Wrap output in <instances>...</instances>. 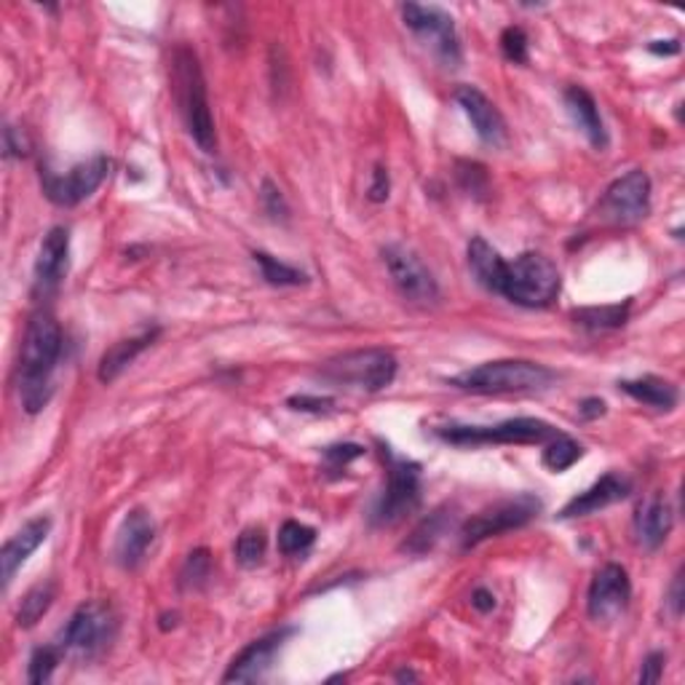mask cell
<instances>
[{
  "instance_id": "obj_44",
  "label": "cell",
  "mask_w": 685,
  "mask_h": 685,
  "mask_svg": "<svg viewBox=\"0 0 685 685\" xmlns=\"http://www.w3.org/2000/svg\"><path fill=\"white\" fill-rule=\"evenodd\" d=\"M670 608H672V616L683 614V573H677L670 586Z\"/></svg>"
},
{
  "instance_id": "obj_4",
  "label": "cell",
  "mask_w": 685,
  "mask_h": 685,
  "mask_svg": "<svg viewBox=\"0 0 685 685\" xmlns=\"http://www.w3.org/2000/svg\"><path fill=\"white\" fill-rule=\"evenodd\" d=\"M560 271L541 252H523L514 258V263H506L499 295L509 302L523 308H544L560 295Z\"/></svg>"
},
{
  "instance_id": "obj_19",
  "label": "cell",
  "mask_w": 685,
  "mask_h": 685,
  "mask_svg": "<svg viewBox=\"0 0 685 685\" xmlns=\"http://www.w3.org/2000/svg\"><path fill=\"white\" fill-rule=\"evenodd\" d=\"M48 533H52V520L48 517H33L30 523H24L9 541L0 549V571H3V586L9 590L11 581L24 562L30 560L35 549L46 541Z\"/></svg>"
},
{
  "instance_id": "obj_9",
  "label": "cell",
  "mask_w": 685,
  "mask_h": 685,
  "mask_svg": "<svg viewBox=\"0 0 685 685\" xmlns=\"http://www.w3.org/2000/svg\"><path fill=\"white\" fill-rule=\"evenodd\" d=\"M115 618L105 603H83L70 616L68 627L59 635L57 648L62 653H78V657H94L113 638Z\"/></svg>"
},
{
  "instance_id": "obj_41",
  "label": "cell",
  "mask_w": 685,
  "mask_h": 685,
  "mask_svg": "<svg viewBox=\"0 0 685 685\" xmlns=\"http://www.w3.org/2000/svg\"><path fill=\"white\" fill-rule=\"evenodd\" d=\"M664 664H666V657L662 651H653L648 653V659L642 662V670H640V683H659L662 681V672H664Z\"/></svg>"
},
{
  "instance_id": "obj_39",
  "label": "cell",
  "mask_w": 685,
  "mask_h": 685,
  "mask_svg": "<svg viewBox=\"0 0 685 685\" xmlns=\"http://www.w3.org/2000/svg\"><path fill=\"white\" fill-rule=\"evenodd\" d=\"M362 456H365V447L362 445H335V447H327L324 450V458L330 460L335 469H341V466L351 464V460H356Z\"/></svg>"
},
{
  "instance_id": "obj_31",
  "label": "cell",
  "mask_w": 685,
  "mask_h": 685,
  "mask_svg": "<svg viewBox=\"0 0 685 685\" xmlns=\"http://www.w3.org/2000/svg\"><path fill=\"white\" fill-rule=\"evenodd\" d=\"M265 549H269V538H265L263 527H247L236 538V560L241 568H258L263 562Z\"/></svg>"
},
{
  "instance_id": "obj_36",
  "label": "cell",
  "mask_w": 685,
  "mask_h": 685,
  "mask_svg": "<svg viewBox=\"0 0 685 685\" xmlns=\"http://www.w3.org/2000/svg\"><path fill=\"white\" fill-rule=\"evenodd\" d=\"M501 52L509 62L527 65V35L523 27H506L501 33Z\"/></svg>"
},
{
  "instance_id": "obj_40",
  "label": "cell",
  "mask_w": 685,
  "mask_h": 685,
  "mask_svg": "<svg viewBox=\"0 0 685 685\" xmlns=\"http://www.w3.org/2000/svg\"><path fill=\"white\" fill-rule=\"evenodd\" d=\"M287 404L293 410H302V412H330L332 404H335V399L330 397H289Z\"/></svg>"
},
{
  "instance_id": "obj_3",
  "label": "cell",
  "mask_w": 685,
  "mask_h": 685,
  "mask_svg": "<svg viewBox=\"0 0 685 685\" xmlns=\"http://www.w3.org/2000/svg\"><path fill=\"white\" fill-rule=\"evenodd\" d=\"M551 380H555V373L538 362L501 359L466 369L453 378V386L471 393H525L547 389Z\"/></svg>"
},
{
  "instance_id": "obj_45",
  "label": "cell",
  "mask_w": 685,
  "mask_h": 685,
  "mask_svg": "<svg viewBox=\"0 0 685 685\" xmlns=\"http://www.w3.org/2000/svg\"><path fill=\"white\" fill-rule=\"evenodd\" d=\"M579 412H581V418H586V421H594V418H600V415H605V402L603 399H584V402L579 404Z\"/></svg>"
},
{
  "instance_id": "obj_14",
  "label": "cell",
  "mask_w": 685,
  "mask_h": 685,
  "mask_svg": "<svg viewBox=\"0 0 685 685\" xmlns=\"http://www.w3.org/2000/svg\"><path fill=\"white\" fill-rule=\"evenodd\" d=\"M629 597H632V584H629L627 571L610 562V566L600 568L592 579L590 594H586V610H590L592 621L610 624L627 610Z\"/></svg>"
},
{
  "instance_id": "obj_1",
  "label": "cell",
  "mask_w": 685,
  "mask_h": 685,
  "mask_svg": "<svg viewBox=\"0 0 685 685\" xmlns=\"http://www.w3.org/2000/svg\"><path fill=\"white\" fill-rule=\"evenodd\" d=\"M62 356V330L59 321L48 311H35L24 330L20 349V367H16V384H20L22 408L35 415L48 404L54 391V369Z\"/></svg>"
},
{
  "instance_id": "obj_34",
  "label": "cell",
  "mask_w": 685,
  "mask_h": 685,
  "mask_svg": "<svg viewBox=\"0 0 685 685\" xmlns=\"http://www.w3.org/2000/svg\"><path fill=\"white\" fill-rule=\"evenodd\" d=\"M456 180H458L460 191L469 193V196H475V198L488 196L490 183H488V172H484L482 163L458 161L456 163Z\"/></svg>"
},
{
  "instance_id": "obj_27",
  "label": "cell",
  "mask_w": 685,
  "mask_h": 685,
  "mask_svg": "<svg viewBox=\"0 0 685 685\" xmlns=\"http://www.w3.org/2000/svg\"><path fill=\"white\" fill-rule=\"evenodd\" d=\"M447 527H450V520H447V512L439 509V512L429 514V517L412 530V536L404 541L402 549L410 551V555H426V551H432L436 547V541L445 536Z\"/></svg>"
},
{
  "instance_id": "obj_22",
  "label": "cell",
  "mask_w": 685,
  "mask_h": 685,
  "mask_svg": "<svg viewBox=\"0 0 685 685\" xmlns=\"http://www.w3.org/2000/svg\"><path fill=\"white\" fill-rule=\"evenodd\" d=\"M566 107H568V113H571L573 124L579 126L581 135L590 139L592 148H597V150L608 148V132H605L603 115H600L597 102H594V96L586 92V89H581V87L568 89Z\"/></svg>"
},
{
  "instance_id": "obj_7",
  "label": "cell",
  "mask_w": 685,
  "mask_h": 685,
  "mask_svg": "<svg viewBox=\"0 0 685 685\" xmlns=\"http://www.w3.org/2000/svg\"><path fill=\"white\" fill-rule=\"evenodd\" d=\"M384 458L389 482H386L384 495H380L378 506H375L373 523L380 527H391L402 523L421 503V466L415 460L393 456L389 447H384Z\"/></svg>"
},
{
  "instance_id": "obj_42",
  "label": "cell",
  "mask_w": 685,
  "mask_h": 685,
  "mask_svg": "<svg viewBox=\"0 0 685 685\" xmlns=\"http://www.w3.org/2000/svg\"><path fill=\"white\" fill-rule=\"evenodd\" d=\"M27 137L14 126H5V159H22V156H27Z\"/></svg>"
},
{
  "instance_id": "obj_28",
  "label": "cell",
  "mask_w": 685,
  "mask_h": 685,
  "mask_svg": "<svg viewBox=\"0 0 685 685\" xmlns=\"http://www.w3.org/2000/svg\"><path fill=\"white\" fill-rule=\"evenodd\" d=\"M581 456H584V447H581L579 442L571 439V436H566V434H557L549 439V445H547V450H544L541 460H544V466H547V469L560 475V471L571 469V466Z\"/></svg>"
},
{
  "instance_id": "obj_18",
  "label": "cell",
  "mask_w": 685,
  "mask_h": 685,
  "mask_svg": "<svg viewBox=\"0 0 685 685\" xmlns=\"http://www.w3.org/2000/svg\"><path fill=\"white\" fill-rule=\"evenodd\" d=\"M456 102L464 107V113L469 115L471 126H475L477 137L482 139L484 145H493V148H501L506 142V121L495 102H490L477 87H458L456 89Z\"/></svg>"
},
{
  "instance_id": "obj_43",
  "label": "cell",
  "mask_w": 685,
  "mask_h": 685,
  "mask_svg": "<svg viewBox=\"0 0 685 685\" xmlns=\"http://www.w3.org/2000/svg\"><path fill=\"white\" fill-rule=\"evenodd\" d=\"M471 605H475L480 614H490V610L495 608V594L490 590H475V594H471Z\"/></svg>"
},
{
  "instance_id": "obj_8",
  "label": "cell",
  "mask_w": 685,
  "mask_h": 685,
  "mask_svg": "<svg viewBox=\"0 0 685 685\" xmlns=\"http://www.w3.org/2000/svg\"><path fill=\"white\" fill-rule=\"evenodd\" d=\"M538 512H541V501L527 493L517 495V499L493 503L490 509L466 520L464 527H460V547L471 549L477 544L488 541V538L501 536V533L525 527Z\"/></svg>"
},
{
  "instance_id": "obj_30",
  "label": "cell",
  "mask_w": 685,
  "mask_h": 685,
  "mask_svg": "<svg viewBox=\"0 0 685 685\" xmlns=\"http://www.w3.org/2000/svg\"><path fill=\"white\" fill-rule=\"evenodd\" d=\"M629 317V300L621 306H603V308H581L573 313L575 324L586 327V330H610V327H621Z\"/></svg>"
},
{
  "instance_id": "obj_37",
  "label": "cell",
  "mask_w": 685,
  "mask_h": 685,
  "mask_svg": "<svg viewBox=\"0 0 685 685\" xmlns=\"http://www.w3.org/2000/svg\"><path fill=\"white\" fill-rule=\"evenodd\" d=\"M260 202H263V209L269 212L274 220H287L289 215V206L287 202H284L282 191L271 183V180H263V185H260Z\"/></svg>"
},
{
  "instance_id": "obj_21",
  "label": "cell",
  "mask_w": 685,
  "mask_h": 685,
  "mask_svg": "<svg viewBox=\"0 0 685 685\" xmlns=\"http://www.w3.org/2000/svg\"><path fill=\"white\" fill-rule=\"evenodd\" d=\"M672 525H675V514H672V506L662 495H651V499L642 501L638 514H635V536H638L640 547L648 551L662 547L672 533Z\"/></svg>"
},
{
  "instance_id": "obj_5",
  "label": "cell",
  "mask_w": 685,
  "mask_h": 685,
  "mask_svg": "<svg viewBox=\"0 0 685 685\" xmlns=\"http://www.w3.org/2000/svg\"><path fill=\"white\" fill-rule=\"evenodd\" d=\"M319 375L332 386L356 391H384L397 378V356L386 349H359L332 356L319 367Z\"/></svg>"
},
{
  "instance_id": "obj_6",
  "label": "cell",
  "mask_w": 685,
  "mask_h": 685,
  "mask_svg": "<svg viewBox=\"0 0 685 685\" xmlns=\"http://www.w3.org/2000/svg\"><path fill=\"white\" fill-rule=\"evenodd\" d=\"M439 439L450 445H544L557 429L541 418H509L495 426H445L439 429Z\"/></svg>"
},
{
  "instance_id": "obj_16",
  "label": "cell",
  "mask_w": 685,
  "mask_h": 685,
  "mask_svg": "<svg viewBox=\"0 0 685 685\" xmlns=\"http://www.w3.org/2000/svg\"><path fill=\"white\" fill-rule=\"evenodd\" d=\"M156 541V523L145 509H132L121 523L118 538H115V560L126 571H135L145 562L150 547Z\"/></svg>"
},
{
  "instance_id": "obj_11",
  "label": "cell",
  "mask_w": 685,
  "mask_h": 685,
  "mask_svg": "<svg viewBox=\"0 0 685 685\" xmlns=\"http://www.w3.org/2000/svg\"><path fill=\"white\" fill-rule=\"evenodd\" d=\"M651 212V178L642 169H632L614 180L600 202V215L614 226H635Z\"/></svg>"
},
{
  "instance_id": "obj_32",
  "label": "cell",
  "mask_w": 685,
  "mask_h": 685,
  "mask_svg": "<svg viewBox=\"0 0 685 685\" xmlns=\"http://www.w3.org/2000/svg\"><path fill=\"white\" fill-rule=\"evenodd\" d=\"M313 541H317V530L302 523H295V520H287L282 530H278V549L287 557L306 555L313 547Z\"/></svg>"
},
{
  "instance_id": "obj_24",
  "label": "cell",
  "mask_w": 685,
  "mask_h": 685,
  "mask_svg": "<svg viewBox=\"0 0 685 685\" xmlns=\"http://www.w3.org/2000/svg\"><path fill=\"white\" fill-rule=\"evenodd\" d=\"M466 260H469V269L475 274L477 282L482 284L484 289L499 295L503 274H506V260L501 258V252L495 247H490L482 236H475L466 247Z\"/></svg>"
},
{
  "instance_id": "obj_47",
  "label": "cell",
  "mask_w": 685,
  "mask_h": 685,
  "mask_svg": "<svg viewBox=\"0 0 685 685\" xmlns=\"http://www.w3.org/2000/svg\"><path fill=\"white\" fill-rule=\"evenodd\" d=\"M397 681H418V677H415V675H412V672H408V670H402V672H399V675H397Z\"/></svg>"
},
{
  "instance_id": "obj_26",
  "label": "cell",
  "mask_w": 685,
  "mask_h": 685,
  "mask_svg": "<svg viewBox=\"0 0 685 685\" xmlns=\"http://www.w3.org/2000/svg\"><path fill=\"white\" fill-rule=\"evenodd\" d=\"M54 597H57V586H54V581H41V584H35L33 590L22 597L20 610H16V624H20L22 629L35 627V624L48 614Z\"/></svg>"
},
{
  "instance_id": "obj_23",
  "label": "cell",
  "mask_w": 685,
  "mask_h": 685,
  "mask_svg": "<svg viewBox=\"0 0 685 685\" xmlns=\"http://www.w3.org/2000/svg\"><path fill=\"white\" fill-rule=\"evenodd\" d=\"M159 332H161L159 327H150V330H142V332H137V335L113 343L111 349L102 354L100 367H96V375H100L102 384H113L115 378H121V373H124V369L129 367L132 362H135L137 356L148 349V345H153L156 338H159Z\"/></svg>"
},
{
  "instance_id": "obj_15",
  "label": "cell",
  "mask_w": 685,
  "mask_h": 685,
  "mask_svg": "<svg viewBox=\"0 0 685 685\" xmlns=\"http://www.w3.org/2000/svg\"><path fill=\"white\" fill-rule=\"evenodd\" d=\"M289 635H293V629H276V632H271V635H265V638L250 642V646H247L244 651H241L239 657L233 659V662H230L228 672L222 675V681L226 683L260 681V677H263L265 672L271 670L276 653L282 651Z\"/></svg>"
},
{
  "instance_id": "obj_13",
  "label": "cell",
  "mask_w": 685,
  "mask_h": 685,
  "mask_svg": "<svg viewBox=\"0 0 685 685\" xmlns=\"http://www.w3.org/2000/svg\"><path fill=\"white\" fill-rule=\"evenodd\" d=\"M402 20L418 38L429 41L436 48L447 65L460 62V44L456 33V22L439 5H421V3H404Z\"/></svg>"
},
{
  "instance_id": "obj_29",
  "label": "cell",
  "mask_w": 685,
  "mask_h": 685,
  "mask_svg": "<svg viewBox=\"0 0 685 685\" xmlns=\"http://www.w3.org/2000/svg\"><path fill=\"white\" fill-rule=\"evenodd\" d=\"M252 258H254V263L260 265V271H263L265 282L274 284V287H300V284L308 282V276L302 274V271L282 263V260L271 258L269 252H254Z\"/></svg>"
},
{
  "instance_id": "obj_10",
  "label": "cell",
  "mask_w": 685,
  "mask_h": 685,
  "mask_svg": "<svg viewBox=\"0 0 685 685\" xmlns=\"http://www.w3.org/2000/svg\"><path fill=\"white\" fill-rule=\"evenodd\" d=\"M111 174V159L105 156H94V159L76 163L70 172L54 174L44 169L41 172V185H44L46 198L57 206H78L94 196L96 187L105 183Z\"/></svg>"
},
{
  "instance_id": "obj_2",
  "label": "cell",
  "mask_w": 685,
  "mask_h": 685,
  "mask_svg": "<svg viewBox=\"0 0 685 685\" xmlns=\"http://www.w3.org/2000/svg\"><path fill=\"white\" fill-rule=\"evenodd\" d=\"M172 81L178 92L180 113H183L187 135L204 153L217 150V132L215 118L209 111V92H206V78L198 62L196 52L187 46H180L172 57Z\"/></svg>"
},
{
  "instance_id": "obj_38",
  "label": "cell",
  "mask_w": 685,
  "mask_h": 685,
  "mask_svg": "<svg viewBox=\"0 0 685 685\" xmlns=\"http://www.w3.org/2000/svg\"><path fill=\"white\" fill-rule=\"evenodd\" d=\"M389 191H391V180H389V169L386 167H375L373 172V185H369L367 191V198L375 204H384L386 198H389Z\"/></svg>"
},
{
  "instance_id": "obj_35",
  "label": "cell",
  "mask_w": 685,
  "mask_h": 685,
  "mask_svg": "<svg viewBox=\"0 0 685 685\" xmlns=\"http://www.w3.org/2000/svg\"><path fill=\"white\" fill-rule=\"evenodd\" d=\"M59 657H62V651H59L57 646L54 648H38V651L30 657V666H27V681L33 685H44L52 681L54 670H57L59 664Z\"/></svg>"
},
{
  "instance_id": "obj_46",
  "label": "cell",
  "mask_w": 685,
  "mask_h": 685,
  "mask_svg": "<svg viewBox=\"0 0 685 685\" xmlns=\"http://www.w3.org/2000/svg\"><path fill=\"white\" fill-rule=\"evenodd\" d=\"M648 52L659 54V57H672V54L681 52V44H677V41H653V44L648 46Z\"/></svg>"
},
{
  "instance_id": "obj_12",
  "label": "cell",
  "mask_w": 685,
  "mask_h": 685,
  "mask_svg": "<svg viewBox=\"0 0 685 685\" xmlns=\"http://www.w3.org/2000/svg\"><path fill=\"white\" fill-rule=\"evenodd\" d=\"M384 260L391 274V282L397 284L399 295L404 300L418 302V306H429V302L439 300V284H436L434 274L415 252L402 244H389L384 250Z\"/></svg>"
},
{
  "instance_id": "obj_20",
  "label": "cell",
  "mask_w": 685,
  "mask_h": 685,
  "mask_svg": "<svg viewBox=\"0 0 685 685\" xmlns=\"http://www.w3.org/2000/svg\"><path fill=\"white\" fill-rule=\"evenodd\" d=\"M629 490H632L629 480H624L621 475L610 471V475L600 477V480L594 482L592 488H586L584 493L573 495V499L562 506V512L557 514V517L560 520L590 517V514L600 512V509H608V506H614V503L627 499Z\"/></svg>"
},
{
  "instance_id": "obj_33",
  "label": "cell",
  "mask_w": 685,
  "mask_h": 685,
  "mask_svg": "<svg viewBox=\"0 0 685 685\" xmlns=\"http://www.w3.org/2000/svg\"><path fill=\"white\" fill-rule=\"evenodd\" d=\"M212 575V555L209 549H196L187 555L183 573H180V586L183 590H202Z\"/></svg>"
},
{
  "instance_id": "obj_17",
  "label": "cell",
  "mask_w": 685,
  "mask_h": 685,
  "mask_svg": "<svg viewBox=\"0 0 685 685\" xmlns=\"http://www.w3.org/2000/svg\"><path fill=\"white\" fill-rule=\"evenodd\" d=\"M70 258V230L65 226L52 228L41 241L38 258H35V289L38 293H54L68 274Z\"/></svg>"
},
{
  "instance_id": "obj_25",
  "label": "cell",
  "mask_w": 685,
  "mask_h": 685,
  "mask_svg": "<svg viewBox=\"0 0 685 685\" xmlns=\"http://www.w3.org/2000/svg\"><path fill=\"white\" fill-rule=\"evenodd\" d=\"M618 389L629 393L635 402L648 404V408L653 410H672L677 404V399H681V393H677V389L670 380L653 378V375H646V378L638 380H621Z\"/></svg>"
}]
</instances>
